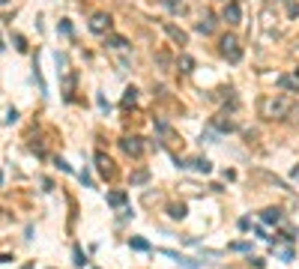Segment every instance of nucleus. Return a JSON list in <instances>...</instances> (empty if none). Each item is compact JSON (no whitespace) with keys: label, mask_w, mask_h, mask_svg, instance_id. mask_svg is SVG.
I'll list each match as a JSON object with an SVG mask.
<instances>
[{"label":"nucleus","mask_w":299,"mask_h":269,"mask_svg":"<svg viewBox=\"0 0 299 269\" xmlns=\"http://www.w3.org/2000/svg\"><path fill=\"white\" fill-rule=\"evenodd\" d=\"M216 126H219L222 132H231V129H234V123H231V120H216Z\"/></svg>","instance_id":"nucleus-19"},{"label":"nucleus","mask_w":299,"mask_h":269,"mask_svg":"<svg viewBox=\"0 0 299 269\" xmlns=\"http://www.w3.org/2000/svg\"><path fill=\"white\" fill-rule=\"evenodd\" d=\"M120 147H123V153H126V156H135V159L144 153V141H141V138H135V135L123 138V141H120Z\"/></svg>","instance_id":"nucleus-3"},{"label":"nucleus","mask_w":299,"mask_h":269,"mask_svg":"<svg viewBox=\"0 0 299 269\" xmlns=\"http://www.w3.org/2000/svg\"><path fill=\"white\" fill-rule=\"evenodd\" d=\"M3 3H6V0H3Z\"/></svg>","instance_id":"nucleus-22"},{"label":"nucleus","mask_w":299,"mask_h":269,"mask_svg":"<svg viewBox=\"0 0 299 269\" xmlns=\"http://www.w3.org/2000/svg\"><path fill=\"white\" fill-rule=\"evenodd\" d=\"M135 102H138V90H135V87H129V90H126V96H123V105L129 108V105H135Z\"/></svg>","instance_id":"nucleus-13"},{"label":"nucleus","mask_w":299,"mask_h":269,"mask_svg":"<svg viewBox=\"0 0 299 269\" xmlns=\"http://www.w3.org/2000/svg\"><path fill=\"white\" fill-rule=\"evenodd\" d=\"M261 117H267V120H282V117H288L291 114V99H285V96H264L261 99Z\"/></svg>","instance_id":"nucleus-1"},{"label":"nucleus","mask_w":299,"mask_h":269,"mask_svg":"<svg viewBox=\"0 0 299 269\" xmlns=\"http://www.w3.org/2000/svg\"><path fill=\"white\" fill-rule=\"evenodd\" d=\"M171 219H186V207H183V204H174V207H171Z\"/></svg>","instance_id":"nucleus-15"},{"label":"nucleus","mask_w":299,"mask_h":269,"mask_svg":"<svg viewBox=\"0 0 299 269\" xmlns=\"http://www.w3.org/2000/svg\"><path fill=\"white\" fill-rule=\"evenodd\" d=\"M108 45L111 48H126V39L123 36H108Z\"/></svg>","instance_id":"nucleus-17"},{"label":"nucleus","mask_w":299,"mask_h":269,"mask_svg":"<svg viewBox=\"0 0 299 269\" xmlns=\"http://www.w3.org/2000/svg\"><path fill=\"white\" fill-rule=\"evenodd\" d=\"M279 87H285V90H291V93H299V78H294V75H279Z\"/></svg>","instance_id":"nucleus-8"},{"label":"nucleus","mask_w":299,"mask_h":269,"mask_svg":"<svg viewBox=\"0 0 299 269\" xmlns=\"http://www.w3.org/2000/svg\"><path fill=\"white\" fill-rule=\"evenodd\" d=\"M192 69H195V60H192L189 54H183V57H180V72H186V75H189Z\"/></svg>","instance_id":"nucleus-12"},{"label":"nucleus","mask_w":299,"mask_h":269,"mask_svg":"<svg viewBox=\"0 0 299 269\" xmlns=\"http://www.w3.org/2000/svg\"><path fill=\"white\" fill-rule=\"evenodd\" d=\"M264 222L267 225H279L282 222V210H264Z\"/></svg>","instance_id":"nucleus-10"},{"label":"nucleus","mask_w":299,"mask_h":269,"mask_svg":"<svg viewBox=\"0 0 299 269\" xmlns=\"http://www.w3.org/2000/svg\"><path fill=\"white\" fill-rule=\"evenodd\" d=\"M15 120H18V111H15V108H9V111H6V123H15Z\"/></svg>","instance_id":"nucleus-21"},{"label":"nucleus","mask_w":299,"mask_h":269,"mask_svg":"<svg viewBox=\"0 0 299 269\" xmlns=\"http://www.w3.org/2000/svg\"><path fill=\"white\" fill-rule=\"evenodd\" d=\"M222 54H225L231 63H240V60H243V48H240L237 36H231V33L222 36Z\"/></svg>","instance_id":"nucleus-2"},{"label":"nucleus","mask_w":299,"mask_h":269,"mask_svg":"<svg viewBox=\"0 0 299 269\" xmlns=\"http://www.w3.org/2000/svg\"><path fill=\"white\" fill-rule=\"evenodd\" d=\"M132 249H135V252H147V249H150V243H147V240H141V237H135V240H132Z\"/></svg>","instance_id":"nucleus-16"},{"label":"nucleus","mask_w":299,"mask_h":269,"mask_svg":"<svg viewBox=\"0 0 299 269\" xmlns=\"http://www.w3.org/2000/svg\"><path fill=\"white\" fill-rule=\"evenodd\" d=\"M90 30H93V33H108V30H111V15L96 12V15L90 18Z\"/></svg>","instance_id":"nucleus-4"},{"label":"nucleus","mask_w":299,"mask_h":269,"mask_svg":"<svg viewBox=\"0 0 299 269\" xmlns=\"http://www.w3.org/2000/svg\"><path fill=\"white\" fill-rule=\"evenodd\" d=\"M225 21H228V24H240V21H243V12H240L237 3H228V6H225Z\"/></svg>","instance_id":"nucleus-6"},{"label":"nucleus","mask_w":299,"mask_h":269,"mask_svg":"<svg viewBox=\"0 0 299 269\" xmlns=\"http://www.w3.org/2000/svg\"><path fill=\"white\" fill-rule=\"evenodd\" d=\"M108 204H111V207H123V204H126V192H111V195H108Z\"/></svg>","instance_id":"nucleus-11"},{"label":"nucleus","mask_w":299,"mask_h":269,"mask_svg":"<svg viewBox=\"0 0 299 269\" xmlns=\"http://www.w3.org/2000/svg\"><path fill=\"white\" fill-rule=\"evenodd\" d=\"M288 15L297 18V15H299V3H288Z\"/></svg>","instance_id":"nucleus-20"},{"label":"nucleus","mask_w":299,"mask_h":269,"mask_svg":"<svg viewBox=\"0 0 299 269\" xmlns=\"http://www.w3.org/2000/svg\"><path fill=\"white\" fill-rule=\"evenodd\" d=\"M147 177H150L147 171H135V174H132V183H147Z\"/></svg>","instance_id":"nucleus-18"},{"label":"nucleus","mask_w":299,"mask_h":269,"mask_svg":"<svg viewBox=\"0 0 299 269\" xmlns=\"http://www.w3.org/2000/svg\"><path fill=\"white\" fill-rule=\"evenodd\" d=\"M165 33H168V36H171V39H174L177 45H186V42H189V36H186V30H180V27H174L171 21H165Z\"/></svg>","instance_id":"nucleus-5"},{"label":"nucleus","mask_w":299,"mask_h":269,"mask_svg":"<svg viewBox=\"0 0 299 269\" xmlns=\"http://www.w3.org/2000/svg\"><path fill=\"white\" fill-rule=\"evenodd\" d=\"M192 165H195V168H198V171H201V174H210V171H213V165H210V162H207V159H195V162H192Z\"/></svg>","instance_id":"nucleus-14"},{"label":"nucleus","mask_w":299,"mask_h":269,"mask_svg":"<svg viewBox=\"0 0 299 269\" xmlns=\"http://www.w3.org/2000/svg\"><path fill=\"white\" fill-rule=\"evenodd\" d=\"M96 165H99V174H102V177H111V174H114V162H111L108 156L99 153V156H96Z\"/></svg>","instance_id":"nucleus-7"},{"label":"nucleus","mask_w":299,"mask_h":269,"mask_svg":"<svg viewBox=\"0 0 299 269\" xmlns=\"http://www.w3.org/2000/svg\"><path fill=\"white\" fill-rule=\"evenodd\" d=\"M198 30H201V33H213V30H216V18H213L210 12H204V18L198 21Z\"/></svg>","instance_id":"nucleus-9"}]
</instances>
